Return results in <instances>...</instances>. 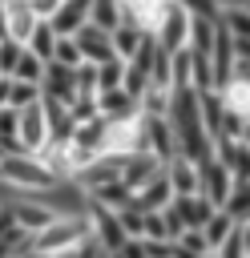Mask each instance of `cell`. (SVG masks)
Masks as SVG:
<instances>
[{
    "label": "cell",
    "instance_id": "cell-33",
    "mask_svg": "<svg viewBox=\"0 0 250 258\" xmlns=\"http://www.w3.org/2000/svg\"><path fill=\"white\" fill-rule=\"evenodd\" d=\"M222 20L230 24V32H234L238 40H250V8H226Z\"/></svg>",
    "mask_w": 250,
    "mask_h": 258
},
{
    "label": "cell",
    "instance_id": "cell-15",
    "mask_svg": "<svg viewBox=\"0 0 250 258\" xmlns=\"http://www.w3.org/2000/svg\"><path fill=\"white\" fill-rule=\"evenodd\" d=\"M218 161H222L238 181H250V145L230 141V137H218Z\"/></svg>",
    "mask_w": 250,
    "mask_h": 258
},
{
    "label": "cell",
    "instance_id": "cell-3",
    "mask_svg": "<svg viewBox=\"0 0 250 258\" xmlns=\"http://www.w3.org/2000/svg\"><path fill=\"white\" fill-rule=\"evenodd\" d=\"M190 28H194V12L185 8V4H169L165 8V16H161V24H157V44L165 48V52H181V48H190Z\"/></svg>",
    "mask_w": 250,
    "mask_h": 258
},
{
    "label": "cell",
    "instance_id": "cell-20",
    "mask_svg": "<svg viewBox=\"0 0 250 258\" xmlns=\"http://www.w3.org/2000/svg\"><path fill=\"white\" fill-rule=\"evenodd\" d=\"M93 202L97 206H109V210H129L133 202H137V189H129L125 181H109V185H101V189H93Z\"/></svg>",
    "mask_w": 250,
    "mask_h": 258
},
{
    "label": "cell",
    "instance_id": "cell-6",
    "mask_svg": "<svg viewBox=\"0 0 250 258\" xmlns=\"http://www.w3.org/2000/svg\"><path fill=\"white\" fill-rule=\"evenodd\" d=\"M234 185H238V177L218 161V157H210V161H202V194L218 206V210H226V202H230V194H234Z\"/></svg>",
    "mask_w": 250,
    "mask_h": 258
},
{
    "label": "cell",
    "instance_id": "cell-5",
    "mask_svg": "<svg viewBox=\"0 0 250 258\" xmlns=\"http://www.w3.org/2000/svg\"><path fill=\"white\" fill-rule=\"evenodd\" d=\"M165 173V161L157 157V153H149V149H141V153H129L125 157V165H121V181L129 185V189H145L153 177H161Z\"/></svg>",
    "mask_w": 250,
    "mask_h": 258
},
{
    "label": "cell",
    "instance_id": "cell-11",
    "mask_svg": "<svg viewBox=\"0 0 250 258\" xmlns=\"http://www.w3.org/2000/svg\"><path fill=\"white\" fill-rule=\"evenodd\" d=\"M165 177H169V185H173L177 198H185V194H202V165L190 161L185 153H177L173 161H165Z\"/></svg>",
    "mask_w": 250,
    "mask_h": 258
},
{
    "label": "cell",
    "instance_id": "cell-31",
    "mask_svg": "<svg viewBox=\"0 0 250 258\" xmlns=\"http://www.w3.org/2000/svg\"><path fill=\"white\" fill-rule=\"evenodd\" d=\"M222 97H226V105H230L234 113H242V117H250V85H242V81H234V85H230V89H226Z\"/></svg>",
    "mask_w": 250,
    "mask_h": 258
},
{
    "label": "cell",
    "instance_id": "cell-27",
    "mask_svg": "<svg viewBox=\"0 0 250 258\" xmlns=\"http://www.w3.org/2000/svg\"><path fill=\"white\" fill-rule=\"evenodd\" d=\"M24 48H28V44H20V40H12V36L0 40V73H4V77H16V64H20Z\"/></svg>",
    "mask_w": 250,
    "mask_h": 258
},
{
    "label": "cell",
    "instance_id": "cell-25",
    "mask_svg": "<svg viewBox=\"0 0 250 258\" xmlns=\"http://www.w3.org/2000/svg\"><path fill=\"white\" fill-rule=\"evenodd\" d=\"M44 73H48V60L36 56L32 48H24V56H20V64H16V81H28V85H40V89H44Z\"/></svg>",
    "mask_w": 250,
    "mask_h": 258
},
{
    "label": "cell",
    "instance_id": "cell-32",
    "mask_svg": "<svg viewBox=\"0 0 250 258\" xmlns=\"http://www.w3.org/2000/svg\"><path fill=\"white\" fill-rule=\"evenodd\" d=\"M121 226H125L129 238H145V210L133 202L129 210H121Z\"/></svg>",
    "mask_w": 250,
    "mask_h": 258
},
{
    "label": "cell",
    "instance_id": "cell-4",
    "mask_svg": "<svg viewBox=\"0 0 250 258\" xmlns=\"http://www.w3.org/2000/svg\"><path fill=\"white\" fill-rule=\"evenodd\" d=\"M16 137H20L24 153H40V149L52 141V133H48V109H44V101H36V105L20 109V129H16Z\"/></svg>",
    "mask_w": 250,
    "mask_h": 258
},
{
    "label": "cell",
    "instance_id": "cell-9",
    "mask_svg": "<svg viewBox=\"0 0 250 258\" xmlns=\"http://www.w3.org/2000/svg\"><path fill=\"white\" fill-rule=\"evenodd\" d=\"M36 24H40V16L32 12L28 0H4V36L20 40V44H32Z\"/></svg>",
    "mask_w": 250,
    "mask_h": 258
},
{
    "label": "cell",
    "instance_id": "cell-21",
    "mask_svg": "<svg viewBox=\"0 0 250 258\" xmlns=\"http://www.w3.org/2000/svg\"><path fill=\"white\" fill-rule=\"evenodd\" d=\"M218 24L222 20H210V16H194V28H190V48L194 52H214V40H218Z\"/></svg>",
    "mask_w": 250,
    "mask_h": 258
},
{
    "label": "cell",
    "instance_id": "cell-7",
    "mask_svg": "<svg viewBox=\"0 0 250 258\" xmlns=\"http://www.w3.org/2000/svg\"><path fill=\"white\" fill-rule=\"evenodd\" d=\"M89 218H93V234H97V242H101L109 254H117V250L129 242V234H125V226H121V214H117V210H109V206H97V202H93Z\"/></svg>",
    "mask_w": 250,
    "mask_h": 258
},
{
    "label": "cell",
    "instance_id": "cell-28",
    "mask_svg": "<svg viewBox=\"0 0 250 258\" xmlns=\"http://www.w3.org/2000/svg\"><path fill=\"white\" fill-rule=\"evenodd\" d=\"M226 210L234 214V222H250V181H238V185H234Z\"/></svg>",
    "mask_w": 250,
    "mask_h": 258
},
{
    "label": "cell",
    "instance_id": "cell-24",
    "mask_svg": "<svg viewBox=\"0 0 250 258\" xmlns=\"http://www.w3.org/2000/svg\"><path fill=\"white\" fill-rule=\"evenodd\" d=\"M56 44H60V32L52 28V20H40V24H36V32H32V44H28V48H32L36 56L52 60V56H56Z\"/></svg>",
    "mask_w": 250,
    "mask_h": 258
},
{
    "label": "cell",
    "instance_id": "cell-14",
    "mask_svg": "<svg viewBox=\"0 0 250 258\" xmlns=\"http://www.w3.org/2000/svg\"><path fill=\"white\" fill-rule=\"evenodd\" d=\"M36 101H44V89L40 85H28V81H16V77H4L0 81V109H28V105H36Z\"/></svg>",
    "mask_w": 250,
    "mask_h": 258
},
{
    "label": "cell",
    "instance_id": "cell-8",
    "mask_svg": "<svg viewBox=\"0 0 250 258\" xmlns=\"http://www.w3.org/2000/svg\"><path fill=\"white\" fill-rule=\"evenodd\" d=\"M141 125H145V145H149V153H157L161 161H173V157L181 153L169 117H145V113H141Z\"/></svg>",
    "mask_w": 250,
    "mask_h": 258
},
{
    "label": "cell",
    "instance_id": "cell-22",
    "mask_svg": "<svg viewBox=\"0 0 250 258\" xmlns=\"http://www.w3.org/2000/svg\"><path fill=\"white\" fill-rule=\"evenodd\" d=\"M202 230H206V238H210V246H214V254H218V250H222V242L238 230V222H234V214H230V210H218Z\"/></svg>",
    "mask_w": 250,
    "mask_h": 258
},
{
    "label": "cell",
    "instance_id": "cell-18",
    "mask_svg": "<svg viewBox=\"0 0 250 258\" xmlns=\"http://www.w3.org/2000/svg\"><path fill=\"white\" fill-rule=\"evenodd\" d=\"M173 202H177V194H173V185H169L165 173L153 177L145 189H137V206H141V210H169Z\"/></svg>",
    "mask_w": 250,
    "mask_h": 258
},
{
    "label": "cell",
    "instance_id": "cell-2",
    "mask_svg": "<svg viewBox=\"0 0 250 258\" xmlns=\"http://www.w3.org/2000/svg\"><path fill=\"white\" fill-rule=\"evenodd\" d=\"M0 173H4V189H28V194L48 189V185L60 181L36 153H4L0 157Z\"/></svg>",
    "mask_w": 250,
    "mask_h": 258
},
{
    "label": "cell",
    "instance_id": "cell-17",
    "mask_svg": "<svg viewBox=\"0 0 250 258\" xmlns=\"http://www.w3.org/2000/svg\"><path fill=\"white\" fill-rule=\"evenodd\" d=\"M173 206L181 210V218H185V226H190V230H202V226L218 214V206H214L206 194H185V198H177Z\"/></svg>",
    "mask_w": 250,
    "mask_h": 258
},
{
    "label": "cell",
    "instance_id": "cell-16",
    "mask_svg": "<svg viewBox=\"0 0 250 258\" xmlns=\"http://www.w3.org/2000/svg\"><path fill=\"white\" fill-rule=\"evenodd\" d=\"M153 32H145L141 24H133V20H125V24H117L113 28V48H117V56L121 60H133L141 48H145V40H149Z\"/></svg>",
    "mask_w": 250,
    "mask_h": 258
},
{
    "label": "cell",
    "instance_id": "cell-35",
    "mask_svg": "<svg viewBox=\"0 0 250 258\" xmlns=\"http://www.w3.org/2000/svg\"><path fill=\"white\" fill-rule=\"evenodd\" d=\"M234 81L250 85V60H238V69H234Z\"/></svg>",
    "mask_w": 250,
    "mask_h": 258
},
{
    "label": "cell",
    "instance_id": "cell-34",
    "mask_svg": "<svg viewBox=\"0 0 250 258\" xmlns=\"http://www.w3.org/2000/svg\"><path fill=\"white\" fill-rule=\"evenodd\" d=\"M218 258H250V250H246V238H242V222H238V230H234V234L222 242Z\"/></svg>",
    "mask_w": 250,
    "mask_h": 258
},
{
    "label": "cell",
    "instance_id": "cell-30",
    "mask_svg": "<svg viewBox=\"0 0 250 258\" xmlns=\"http://www.w3.org/2000/svg\"><path fill=\"white\" fill-rule=\"evenodd\" d=\"M177 250H181V254H214L206 230H185V234L177 238Z\"/></svg>",
    "mask_w": 250,
    "mask_h": 258
},
{
    "label": "cell",
    "instance_id": "cell-13",
    "mask_svg": "<svg viewBox=\"0 0 250 258\" xmlns=\"http://www.w3.org/2000/svg\"><path fill=\"white\" fill-rule=\"evenodd\" d=\"M101 113L109 121H137L141 117V97H133L125 85L121 89H105L101 93Z\"/></svg>",
    "mask_w": 250,
    "mask_h": 258
},
{
    "label": "cell",
    "instance_id": "cell-36",
    "mask_svg": "<svg viewBox=\"0 0 250 258\" xmlns=\"http://www.w3.org/2000/svg\"><path fill=\"white\" fill-rule=\"evenodd\" d=\"M234 48H238V60H250V40H238Z\"/></svg>",
    "mask_w": 250,
    "mask_h": 258
},
{
    "label": "cell",
    "instance_id": "cell-19",
    "mask_svg": "<svg viewBox=\"0 0 250 258\" xmlns=\"http://www.w3.org/2000/svg\"><path fill=\"white\" fill-rule=\"evenodd\" d=\"M73 145H85V149H93V153L105 157V145H109V117L101 113V117H93V121H81Z\"/></svg>",
    "mask_w": 250,
    "mask_h": 258
},
{
    "label": "cell",
    "instance_id": "cell-37",
    "mask_svg": "<svg viewBox=\"0 0 250 258\" xmlns=\"http://www.w3.org/2000/svg\"><path fill=\"white\" fill-rule=\"evenodd\" d=\"M242 238H246V250H250V222H242Z\"/></svg>",
    "mask_w": 250,
    "mask_h": 258
},
{
    "label": "cell",
    "instance_id": "cell-29",
    "mask_svg": "<svg viewBox=\"0 0 250 258\" xmlns=\"http://www.w3.org/2000/svg\"><path fill=\"white\" fill-rule=\"evenodd\" d=\"M56 64H69V69H81L85 64V52H81V44H77V36H60V44H56V56H52Z\"/></svg>",
    "mask_w": 250,
    "mask_h": 258
},
{
    "label": "cell",
    "instance_id": "cell-38",
    "mask_svg": "<svg viewBox=\"0 0 250 258\" xmlns=\"http://www.w3.org/2000/svg\"><path fill=\"white\" fill-rule=\"evenodd\" d=\"M234 8H250V0H242V4H234Z\"/></svg>",
    "mask_w": 250,
    "mask_h": 258
},
{
    "label": "cell",
    "instance_id": "cell-12",
    "mask_svg": "<svg viewBox=\"0 0 250 258\" xmlns=\"http://www.w3.org/2000/svg\"><path fill=\"white\" fill-rule=\"evenodd\" d=\"M44 97H48V101H65V105H73V101H77V69L48 60V73H44Z\"/></svg>",
    "mask_w": 250,
    "mask_h": 258
},
{
    "label": "cell",
    "instance_id": "cell-26",
    "mask_svg": "<svg viewBox=\"0 0 250 258\" xmlns=\"http://www.w3.org/2000/svg\"><path fill=\"white\" fill-rule=\"evenodd\" d=\"M125 77H129V60H121V56H113V60L97 64V81H101V93H105V89H121V85H125Z\"/></svg>",
    "mask_w": 250,
    "mask_h": 258
},
{
    "label": "cell",
    "instance_id": "cell-23",
    "mask_svg": "<svg viewBox=\"0 0 250 258\" xmlns=\"http://www.w3.org/2000/svg\"><path fill=\"white\" fill-rule=\"evenodd\" d=\"M93 24H101L105 32L125 24V0H93Z\"/></svg>",
    "mask_w": 250,
    "mask_h": 258
},
{
    "label": "cell",
    "instance_id": "cell-1",
    "mask_svg": "<svg viewBox=\"0 0 250 258\" xmlns=\"http://www.w3.org/2000/svg\"><path fill=\"white\" fill-rule=\"evenodd\" d=\"M89 238H93V218L89 214H56L36 234V250L40 254H65V250H77Z\"/></svg>",
    "mask_w": 250,
    "mask_h": 258
},
{
    "label": "cell",
    "instance_id": "cell-10",
    "mask_svg": "<svg viewBox=\"0 0 250 258\" xmlns=\"http://www.w3.org/2000/svg\"><path fill=\"white\" fill-rule=\"evenodd\" d=\"M77 44H81V52H85V64H105V60L117 56V48H113V32H105V28L93 24V20L77 32Z\"/></svg>",
    "mask_w": 250,
    "mask_h": 258
}]
</instances>
